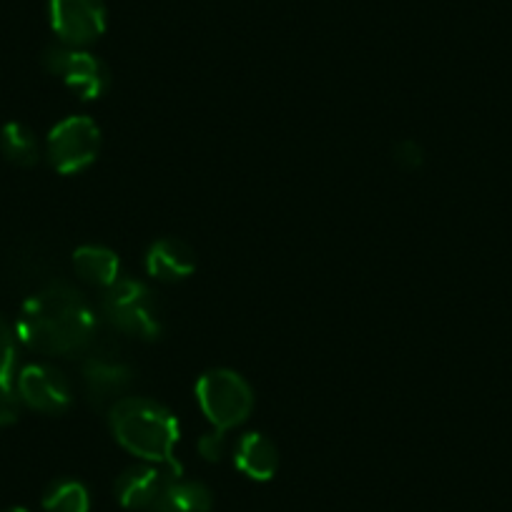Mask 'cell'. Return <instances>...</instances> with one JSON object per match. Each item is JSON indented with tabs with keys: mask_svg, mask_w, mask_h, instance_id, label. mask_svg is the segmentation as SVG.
Wrapping results in <instances>:
<instances>
[{
	"mask_svg": "<svg viewBox=\"0 0 512 512\" xmlns=\"http://www.w3.org/2000/svg\"><path fill=\"white\" fill-rule=\"evenodd\" d=\"M196 269V254L186 241L164 236L146 251V272L161 282H181Z\"/></svg>",
	"mask_w": 512,
	"mask_h": 512,
	"instance_id": "cell-11",
	"label": "cell"
},
{
	"mask_svg": "<svg viewBox=\"0 0 512 512\" xmlns=\"http://www.w3.org/2000/svg\"><path fill=\"white\" fill-rule=\"evenodd\" d=\"M43 507H46V512H88L91 510V495L81 480L61 477L46 487Z\"/></svg>",
	"mask_w": 512,
	"mask_h": 512,
	"instance_id": "cell-16",
	"label": "cell"
},
{
	"mask_svg": "<svg viewBox=\"0 0 512 512\" xmlns=\"http://www.w3.org/2000/svg\"><path fill=\"white\" fill-rule=\"evenodd\" d=\"M73 269L83 282L108 289L121 279V259L108 246L86 244L73 251Z\"/></svg>",
	"mask_w": 512,
	"mask_h": 512,
	"instance_id": "cell-13",
	"label": "cell"
},
{
	"mask_svg": "<svg viewBox=\"0 0 512 512\" xmlns=\"http://www.w3.org/2000/svg\"><path fill=\"white\" fill-rule=\"evenodd\" d=\"M16 390L23 405L41 415H61L71 407V382L61 369L51 364H28L16 379Z\"/></svg>",
	"mask_w": 512,
	"mask_h": 512,
	"instance_id": "cell-8",
	"label": "cell"
},
{
	"mask_svg": "<svg viewBox=\"0 0 512 512\" xmlns=\"http://www.w3.org/2000/svg\"><path fill=\"white\" fill-rule=\"evenodd\" d=\"M101 128L88 116H68L51 128L46 141L48 161L61 174H78L96 161Z\"/></svg>",
	"mask_w": 512,
	"mask_h": 512,
	"instance_id": "cell-5",
	"label": "cell"
},
{
	"mask_svg": "<svg viewBox=\"0 0 512 512\" xmlns=\"http://www.w3.org/2000/svg\"><path fill=\"white\" fill-rule=\"evenodd\" d=\"M16 339L18 334L13 332L11 324L0 317V384H8L16 369Z\"/></svg>",
	"mask_w": 512,
	"mask_h": 512,
	"instance_id": "cell-17",
	"label": "cell"
},
{
	"mask_svg": "<svg viewBox=\"0 0 512 512\" xmlns=\"http://www.w3.org/2000/svg\"><path fill=\"white\" fill-rule=\"evenodd\" d=\"M214 495L204 482L176 477L146 512H211Z\"/></svg>",
	"mask_w": 512,
	"mask_h": 512,
	"instance_id": "cell-14",
	"label": "cell"
},
{
	"mask_svg": "<svg viewBox=\"0 0 512 512\" xmlns=\"http://www.w3.org/2000/svg\"><path fill=\"white\" fill-rule=\"evenodd\" d=\"M134 382V372L113 349H96L83 364V384L93 405H116Z\"/></svg>",
	"mask_w": 512,
	"mask_h": 512,
	"instance_id": "cell-10",
	"label": "cell"
},
{
	"mask_svg": "<svg viewBox=\"0 0 512 512\" xmlns=\"http://www.w3.org/2000/svg\"><path fill=\"white\" fill-rule=\"evenodd\" d=\"M395 161L407 171H415L425 164V151L417 141H400L395 146Z\"/></svg>",
	"mask_w": 512,
	"mask_h": 512,
	"instance_id": "cell-20",
	"label": "cell"
},
{
	"mask_svg": "<svg viewBox=\"0 0 512 512\" xmlns=\"http://www.w3.org/2000/svg\"><path fill=\"white\" fill-rule=\"evenodd\" d=\"M181 477L179 462H146L123 470L116 480V497L128 510H149L161 492Z\"/></svg>",
	"mask_w": 512,
	"mask_h": 512,
	"instance_id": "cell-9",
	"label": "cell"
},
{
	"mask_svg": "<svg viewBox=\"0 0 512 512\" xmlns=\"http://www.w3.org/2000/svg\"><path fill=\"white\" fill-rule=\"evenodd\" d=\"M3 512H28L26 507H8V510H3Z\"/></svg>",
	"mask_w": 512,
	"mask_h": 512,
	"instance_id": "cell-21",
	"label": "cell"
},
{
	"mask_svg": "<svg viewBox=\"0 0 512 512\" xmlns=\"http://www.w3.org/2000/svg\"><path fill=\"white\" fill-rule=\"evenodd\" d=\"M101 314L116 332L136 339H159L161 312L154 292L136 279H118L103 289Z\"/></svg>",
	"mask_w": 512,
	"mask_h": 512,
	"instance_id": "cell-3",
	"label": "cell"
},
{
	"mask_svg": "<svg viewBox=\"0 0 512 512\" xmlns=\"http://www.w3.org/2000/svg\"><path fill=\"white\" fill-rule=\"evenodd\" d=\"M196 400L201 412L216 430H234L249 420L254 410V392L234 369H209L196 382Z\"/></svg>",
	"mask_w": 512,
	"mask_h": 512,
	"instance_id": "cell-4",
	"label": "cell"
},
{
	"mask_svg": "<svg viewBox=\"0 0 512 512\" xmlns=\"http://www.w3.org/2000/svg\"><path fill=\"white\" fill-rule=\"evenodd\" d=\"M0 154L13 166L31 169L41 161V144L26 123L11 121L0 128Z\"/></svg>",
	"mask_w": 512,
	"mask_h": 512,
	"instance_id": "cell-15",
	"label": "cell"
},
{
	"mask_svg": "<svg viewBox=\"0 0 512 512\" xmlns=\"http://www.w3.org/2000/svg\"><path fill=\"white\" fill-rule=\"evenodd\" d=\"M98 319L73 284L48 282L26 299L16 334L28 349L48 357H73L96 342Z\"/></svg>",
	"mask_w": 512,
	"mask_h": 512,
	"instance_id": "cell-1",
	"label": "cell"
},
{
	"mask_svg": "<svg viewBox=\"0 0 512 512\" xmlns=\"http://www.w3.org/2000/svg\"><path fill=\"white\" fill-rule=\"evenodd\" d=\"M43 66L51 76H58L68 88H73L83 101L101 98L111 86L108 66L86 48L63 46V43L48 46L43 51Z\"/></svg>",
	"mask_w": 512,
	"mask_h": 512,
	"instance_id": "cell-6",
	"label": "cell"
},
{
	"mask_svg": "<svg viewBox=\"0 0 512 512\" xmlns=\"http://www.w3.org/2000/svg\"><path fill=\"white\" fill-rule=\"evenodd\" d=\"M199 455L204 457L206 462H219V460H224V455H226V432L224 430H209L206 432V435H201L199 437Z\"/></svg>",
	"mask_w": 512,
	"mask_h": 512,
	"instance_id": "cell-19",
	"label": "cell"
},
{
	"mask_svg": "<svg viewBox=\"0 0 512 512\" xmlns=\"http://www.w3.org/2000/svg\"><path fill=\"white\" fill-rule=\"evenodd\" d=\"M48 16L63 46L86 48L106 31L103 0H48Z\"/></svg>",
	"mask_w": 512,
	"mask_h": 512,
	"instance_id": "cell-7",
	"label": "cell"
},
{
	"mask_svg": "<svg viewBox=\"0 0 512 512\" xmlns=\"http://www.w3.org/2000/svg\"><path fill=\"white\" fill-rule=\"evenodd\" d=\"M111 432L118 445L144 462H176L179 420L164 405L146 397H123L108 412Z\"/></svg>",
	"mask_w": 512,
	"mask_h": 512,
	"instance_id": "cell-2",
	"label": "cell"
},
{
	"mask_svg": "<svg viewBox=\"0 0 512 512\" xmlns=\"http://www.w3.org/2000/svg\"><path fill=\"white\" fill-rule=\"evenodd\" d=\"M23 400L11 382L0 384V427H8L21 417Z\"/></svg>",
	"mask_w": 512,
	"mask_h": 512,
	"instance_id": "cell-18",
	"label": "cell"
},
{
	"mask_svg": "<svg viewBox=\"0 0 512 512\" xmlns=\"http://www.w3.org/2000/svg\"><path fill=\"white\" fill-rule=\"evenodd\" d=\"M234 462L251 480H272L279 467V452L269 437L249 432L236 442Z\"/></svg>",
	"mask_w": 512,
	"mask_h": 512,
	"instance_id": "cell-12",
	"label": "cell"
}]
</instances>
